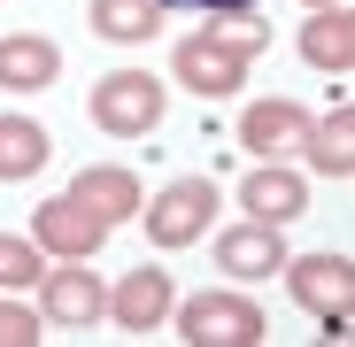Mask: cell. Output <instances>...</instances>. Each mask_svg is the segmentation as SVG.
Instances as JSON below:
<instances>
[{
  "instance_id": "obj_9",
  "label": "cell",
  "mask_w": 355,
  "mask_h": 347,
  "mask_svg": "<svg viewBox=\"0 0 355 347\" xmlns=\"http://www.w3.org/2000/svg\"><path fill=\"white\" fill-rule=\"evenodd\" d=\"M240 216H255V224H302L309 216V170H293V162H248Z\"/></svg>"
},
{
  "instance_id": "obj_10",
  "label": "cell",
  "mask_w": 355,
  "mask_h": 347,
  "mask_svg": "<svg viewBox=\"0 0 355 347\" xmlns=\"http://www.w3.org/2000/svg\"><path fill=\"white\" fill-rule=\"evenodd\" d=\"M170 301H178L170 270L162 263H139V270H124V278L108 285V324L116 332H162L170 324Z\"/></svg>"
},
{
  "instance_id": "obj_16",
  "label": "cell",
  "mask_w": 355,
  "mask_h": 347,
  "mask_svg": "<svg viewBox=\"0 0 355 347\" xmlns=\"http://www.w3.org/2000/svg\"><path fill=\"white\" fill-rule=\"evenodd\" d=\"M46 162H54L46 124H39V116H24V108H0V186H31Z\"/></svg>"
},
{
  "instance_id": "obj_17",
  "label": "cell",
  "mask_w": 355,
  "mask_h": 347,
  "mask_svg": "<svg viewBox=\"0 0 355 347\" xmlns=\"http://www.w3.org/2000/svg\"><path fill=\"white\" fill-rule=\"evenodd\" d=\"M162 16H170V0H93V8H85L93 39H108V46H147V39H162Z\"/></svg>"
},
{
  "instance_id": "obj_15",
  "label": "cell",
  "mask_w": 355,
  "mask_h": 347,
  "mask_svg": "<svg viewBox=\"0 0 355 347\" xmlns=\"http://www.w3.org/2000/svg\"><path fill=\"white\" fill-rule=\"evenodd\" d=\"M62 78V46L46 31H8L0 39V93H46Z\"/></svg>"
},
{
  "instance_id": "obj_1",
  "label": "cell",
  "mask_w": 355,
  "mask_h": 347,
  "mask_svg": "<svg viewBox=\"0 0 355 347\" xmlns=\"http://www.w3.org/2000/svg\"><path fill=\"white\" fill-rule=\"evenodd\" d=\"M270 46V24L263 16H224V24H201V31H186L170 46V78L186 85L193 100H232L248 85V70H255V54Z\"/></svg>"
},
{
  "instance_id": "obj_19",
  "label": "cell",
  "mask_w": 355,
  "mask_h": 347,
  "mask_svg": "<svg viewBox=\"0 0 355 347\" xmlns=\"http://www.w3.org/2000/svg\"><path fill=\"white\" fill-rule=\"evenodd\" d=\"M39 339H46V317L24 309L16 294H0V347H39Z\"/></svg>"
},
{
  "instance_id": "obj_14",
  "label": "cell",
  "mask_w": 355,
  "mask_h": 347,
  "mask_svg": "<svg viewBox=\"0 0 355 347\" xmlns=\"http://www.w3.org/2000/svg\"><path fill=\"white\" fill-rule=\"evenodd\" d=\"M70 193H78V201L108 224V231H116V224H132V216L147 208V186L132 178L124 162H93V170H78V178H70Z\"/></svg>"
},
{
  "instance_id": "obj_21",
  "label": "cell",
  "mask_w": 355,
  "mask_h": 347,
  "mask_svg": "<svg viewBox=\"0 0 355 347\" xmlns=\"http://www.w3.org/2000/svg\"><path fill=\"white\" fill-rule=\"evenodd\" d=\"M302 8H340V0H302Z\"/></svg>"
},
{
  "instance_id": "obj_8",
  "label": "cell",
  "mask_w": 355,
  "mask_h": 347,
  "mask_svg": "<svg viewBox=\"0 0 355 347\" xmlns=\"http://www.w3.org/2000/svg\"><path fill=\"white\" fill-rule=\"evenodd\" d=\"M209 255H216V270L232 278V285H263V278H278L286 270V224H255V216H240V224H224V231H209Z\"/></svg>"
},
{
  "instance_id": "obj_18",
  "label": "cell",
  "mask_w": 355,
  "mask_h": 347,
  "mask_svg": "<svg viewBox=\"0 0 355 347\" xmlns=\"http://www.w3.org/2000/svg\"><path fill=\"white\" fill-rule=\"evenodd\" d=\"M39 270H46V247L31 231H0V294H31Z\"/></svg>"
},
{
  "instance_id": "obj_6",
  "label": "cell",
  "mask_w": 355,
  "mask_h": 347,
  "mask_svg": "<svg viewBox=\"0 0 355 347\" xmlns=\"http://www.w3.org/2000/svg\"><path fill=\"white\" fill-rule=\"evenodd\" d=\"M31 294H39L46 332H93V324H108V285L85 263H46Z\"/></svg>"
},
{
  "instance_id": "obj_7",
  "label": "cell",
  "mask_w": 355,
  "mask_h": 347,
  "mask_svg": "<svg viewBox=\"0 0 355 347\" xmlns=\"http://www.w3.org/2000/svg\"><path fill=\"white\" fill-rule=\"evenodd\" d=\"M31 240L46 247V263H93V255L108 247V224L62 186V193H46V201L31 208Z\"/></svg>"
},
{
  "instance_id": "obj_11",
  "label": "cell",
  "mask_w": 355,
  "mask_h": 347,
  "mask_svg": "<svg viewBox=\"0 0 355 347\" xmlns=\"http://www.w3.org/2000/svg\"><path fill=\"white\" fill-rule=\"evenodd\" d=\"M302 132H309V108H302V100H286V93H263V100L240 108V147H248L255 162L293 154V147H302Z\"/></svg>"
},
{
  "instance_id": "obj_13",
  "label": "cell",
  "mask_w": 355,
  "mask_h": 347,
  "mask_svg": "<svg viewBox=\"0 0 355 347\" xmlns=\"http://www.w3.org/2000/svg\"><path fill=\"white\" fill-rule=\"evenodd\" d=\"M302 170H317V178H355V100L309 116V132H302Z\"/></svg>"
},
{
  "instance_id": "obj_3",
  "label": "cell",
  "mask_w": 355,
  "mask_h": 347,
  "mask_svg": "<svg viewBox=\"0 0 355 347\" xmlns=\"http://www.w3.org/2000/svg\"><path fill=\"white\" fill-rule=\"evenodd\" d=\"M278 278L293 309L324 324V339H355V255H286Z\"/></svg>"
},
{
  "instance_id": "obj_12",
  "label": "cell",
  "mask_w": 355,
  "mask_h": 347,
  "mask_svg": "<svg viewBox=\"0 0 355 347\" xmlns=\"http://www.w3.org/2000/svg\"><path fill=\"white\" fill-rule=\"evenodd\" d=\"M293 46H302L309 70L355 78V8H347V0H340V8H309V24L293 31Z\"/></svg>"
},
{
  "instance_id": "obj_22",
  "label": "cell",
  "mask_w": 355,
  "mask_h": 347,
  "mask_svg": "<svg viewBox=\"0 0 355 347\" xmlns=\"http://www.w3.org/2000/svg\"><path fill=\"white\" fill-rule=\"evenodd\" d=\"M347 8H355V0H347Z\"/></svg>"
},
{
  "instance_id": "obj_2",
  "label": "cell",
  "mask_w": 355,
  "mask_h": 347,
  "mask_svg": "<svg viewBox=\"0 0 355 347\" xmlns=\"http://www.w3.org/2000/svg\"><path fill=\"white\" fill-rule=\"evenodd\" d=\"M170 332L186 347H263L270 317H263V301H248L240 285L224 278V285H201V294L170 301Z\"/></svg>"
},
{
  "instance_id": "obj_20",
  "label": "cell",
  "mask_w": 355,
  "mask_h": 347,
  "mask_svg": "<svg viewBox=\"0 0 355 347\" xmlns=\"http://www.w3.org/2000/svg\"><path fill=\"white\" fill-rule=\"evenodd\" d=\"M186 8H209V16H240V8H255V0H186Z\"/></svg>"
},
{
  "instance_id": "obj_5",
  "label": "cell",
  "mask_w": 355,
  "mask_h": 347,
  "mask_svg": "<svg viewBox=\"0 0 355 347\" xmlns=\"http://www.w3.org/2000/svg\"><path fill=\"white\" fill-rule=\"evenodd\" d=\"M216 208H224V193H216V178H170L162 193H147V208H139V224H147V240L155 247H193V240H209L216 231Z\"/></svg>"
},
{
  "instance_id": "obj_4",
  "label": "cell",
  "mask_w": 355,
  "mask_h": 347,
  "mask_svg": "<svg viewBox=\"0 0 355 347\" xmlns=\"http://www.w3.org/2000/svg\"><path fill=\"white\" fill-rule=\"evenodd\" d=\"M162 108H170V85L155 70H108V78H93V132H108V139H147L162 124Z\"/></svg>"
}]
</instances>
